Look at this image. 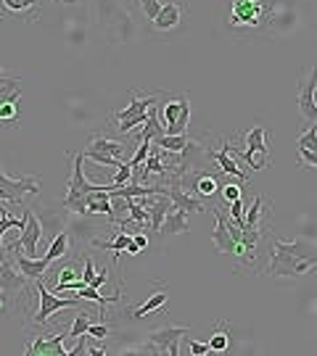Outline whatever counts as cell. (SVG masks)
Instances as JSON below:
<instances>
[{
  "instance_id": "obj_25",
  "label": "cell",
  "mask_w": 317,
  "mask_h": 356,
  "mask_svg": "<svg viewBox=\"0 0 317 356\" xmlns=\"http://www.w3.org/2000/svg\"><path fill=\"white\" fill-rule=\"evenodd\" d=\"M143 138H148V140H156V138H162L164 135V124L159 122V106H151L148 108V116H146V127L140 132Z\"/></svg>"
},
{
  "instance_id": "obj_43",
  "label": "cell",
  "mask_w": 317,
  "mask_h": 356,
  "mask_svg": "<svg viewBox=\"0 0 317 356\" xmlns=\"http://www.w3.org/2000/svg\"><path fill=\"white\" fill-rule=\"evenodd\" d=\"M106 282H109V269L103 267L101 272H95V277H93L90 285H93V288H101V285H106Z\"/></svg>"
},
{
  "instance_id": "obj_33",
  "label": "cell",
  "mask_w": 317,
  "mask_h": 356,
  "mask_svg": "<svg viewBox=\"0 0 317 356\" xmlns=\"http://www.w3.org/2000/svg\"><path fill=\"white\" fill-rule=\"evenodd\" d=\"M296 145H299V151H315L317 153V127L307 129L304 135L299 138V143H296Z\"/></svg>"
},
{
  "instance_id": "obj_22",
  "label": "cell",
  "mask_w": 317,
  "mask_h": 356,
  "mask_svg": "<svg viewBox=\"0 0 317 356\" xmlns=\"http://www.w3.org/2000/svg\"><path fill=\"white\" fill-rule=\"evenodd\" d=\"M24 225H26L24 214H22V219H16V216L6 209V206L0 204V259L6 256V251H3V235H6V229L13 227V229H19V232H22V229H24Z\"/></svg>"
},
{
  "instance_id": "obj_7",
  "label": "cell",
  "mask_w": 317,
  "mask_h": 356,
  "mask_svg": "<svg viewBox=\"0 0 317 356\" xmlns=\"http://www.w3.org/2000/svg\"><path fill=\"white\" fill-rule=\"evenodd\" d=\"M188 327H178V325H159L148 332V343L153 346L156 354H169L178 356L180 354V341L188 335Z\"/></svg>"
},
{
  "instance_id": "obj_49",
  "label": "cell",
  "mask_w": 317,
  "mask_h": 356,
  "mask_svg": "<svg viewBox=\"0 0 317 356\" xmlns=\"http://www.w3.org/2000/svg\"><path fill=\"white\" fill-rule=\"evenodd\" d=\"M315 101H317V92H315ZM315 127H317V119H315Z\"/></svg>"
},
{
  "instance_id": "obj_10",
  "label": "cell",
  "mask_w": 317,
  "mask_h": 356,
  "mask_svg": "<svg viewBox=\"0 0 317 356\" xmlns=\"http://www.w3.org/2000/svg\"><path fill=\"white\" fill-rule=\"evenodd\" d=\"M82 161H85V156L82 151L75 156V166H72V177H69V185H66V195H72V198H79V195H88V193L98 191L103 185H95V182H90L85 177V169H82Z\"/></svg>"
},
{
  "instance_id": "obj_2",
  "label": "cell",
  "mask_w": 317,
  "mask_h": 356,
  "mask_svg": "<svg viewBox=\"0 0 317 356\" xmlns=\"http://www.w3.org/2000/svg\"><path fill=\"white\" fill-rule=\"evenodd\" d=\"M317 264V245L307 241L283 243L270 241V261L265 264V275L275 277V280H296L307 275L309 269Z\"/></svg>"
},
{
  "instance_id": "obj_24",
  "label": "cell",
  "mask_w": 317,
  "mask_h": 356,
  "mask_svg": "<svg viewBox=\"0 0 317 356\" xmlns=\"http://www.w3.org/2000/svg\"><path fill=\"white\" fill-rule=\"evenodd\" d=\"M151 145L164 148V151H169V153H183L185 148H188V132H185V135H167L164 132V135H162V138H156Z\"/></svg>"
},
{
  "instance_id": "obj_30",
  "label": "cell",
  "mask_w": 317,
  "mask_h": 356,
  "mask_svg": "<svg viewBox=\"0 0 317 356\" xmlns=\"http://www.w3.org/2000/svg\"><path fill=\"white\" fill-rule=\"evenodd\" d=\"M193 193H196V195H201V198L215 195V193H217V179L212 177V175H201V177L196 179V185H193Z\"/></svg>"
},
{
  "instance_id": "obj_46",
  "label": "cell",
  "mask_w": 317,
  "mask_h": 356,
  "mask_svg": "<svg viewBox=\"0 0 317 356\" xmlns=\"http://www.w3.org/2000/svg\"><path fill=\"white\" fill-rule=\"evenodd\" d=\"M53 3H61V6H77V3H82V0H53Z\"/></svg>"
},
{
  "instance_id": "obj_17",
  "label": "cell",
  "mask_w": 317,
  "mask_h": 356,
  "mask_svg": "<svg viewBox=\"0 0 317 356\" xmlns=\"http://www.w3.org/2000/svg\"><path fill=\"white\" fill-rule=\"evenodd\" d=\"M3 8H6V13L19 16L26 24L40 19V0H3Z\"/></svg>"
},
{
  "instance_id": "obj_38",
  "label": "cell",
  "mask_w": 317,
  "mask_h": 356,
  "mask_svg": "<svg viewBox=\"0 0 317 356\" xmlns=\"http://www.w3.org/2000/svg\"><path fill=\"white\" fill-rule=\"evenodd\" d=\"M79 275H82V272H77L75 267H61L59 269V282H56V285H63V282H72V280H82Z\"/></svg>"
},
{
  "instance_id": "obj_27",
  "label": "cell",
  "mask_w": 317,
  "mask_h": 356,
  "mask_svg": "<svg viewBox=\"0 0 317 356\" xmlns=\"http://www.w3.org/2000/svg\"><path fill=\"white\" fill-rule=\"evenodd\" d=\"M167 298H169V296H167V291H156L151 298L146 301V304L132 312V319H143L146 314H151V312H156V309H162V306L167 304Z\"/></svg>"
},
{
  "instance_id": "obj_36",
  "label": "cell",
  "mask_w": 317,
  "mask_h": 356,
  "mask_svg": "<svg viewBox=\"0 0 317 356\" xmlns=\"http://www.w3.org/2000/svg\"><path fill=\"white\" fill-rule=\"evenodd\" d=\"M243 216H246V206H243V201L238 198V201H233V204H230V222H235V225L243 229V225H246V222H243Z\"/></svg>"
},
{
  "instance_id": "obj_23",
  "label": "cell",
  "mask_w": 317,
  "mask_h": 356,
  "mask_svg": "<svg viewBox=\"0 0 317 356\" xmlns=\"http://www.w3.org/2000/svg\"><path fill=\"white\" fill-rule=\"evenodd\" d=\"M69 245H72V229H61L56 238H53L51 248H48V254H45V259L48 261H56V259H61L66 251H69Z\"/></svg>"
},
{
  "instance_id": "obj_41",
  "label": "cell",
  "mask_w": 317,
  "mask_h": 356,
  "mask_svg": "<svg viewBox=\"0 0 317 356\" xmlns=\"http://www.w3.org/2000/svg\"><path fill=\"white\" fill-rule=\"evenodd\" d=\"M79 277H82V282H85V285H90V282H93V277H95V267H93V259H85V269H82V275H79Z\"/></svg>"
},
{
  "instance_id": "obj_47",
  "label": "cell",
  "mask_w": 317,
  "mask_h": 356,
  "mask_svg": "<svg viewBox=\"0 0 317 356\" xmlns=\"http://www.w3.org/2000/svg\"><path fill=\"white\" fill-rule=\"evenodd\" d=\"M127 6H132V8H135V6H140V0H127Z\"/></svg>"
},
{
  "instance_id": "obj_13",
  "label": "cell",
  "mask_w": 317,
  "mask_h": 356,
  "mask_svg": "<svg viewBox=\"0 0 317 356\" xmlns=\"http://www.w3.org/2000/svg\"><path fill=\"white\" fill-rule=\"evenodd\" d=\"M167 195H169L172 206H178V209L188 211V214H203V211H206L201 201H199L196 195H190L180 182H169V185H167Z\"/></svg>"
},
{
  "instance_id": "obj_16",
  "label": "cell",
  "mask_w": 317,
  "mask_h": 356,
  "mask_svg": "<svg viewBox=\"0 0 317 356\" xmlns=\"http://www.w3.org/2000/svg\"><path fill=\"white\" fill-rule=\"evenodd\" d=\"M190 229V222H188V211H183L178 206H172L169 211H167L164 222H162V229H159V235H185Z\"/></svg>"
},
{
  "instance_id": "obj_44",
  "label": "cell",
  "mask_w": 317,
  "mask_h": 356,
  "mask_svg": "<svg viewBox=\"0 0 317 356\" xmlns=\"http://www.w3.org/2000/svg\"><path fill=\"white\" fill-rule=\"evenodd\" d=\"M148 241H151V238H148L146 232H135V235H132V243L138 245L140 251H143V248H148Z\"/></svg>"
},
{
  "instance_id": "obj_34",
  "label": "cell",
  "mask_w": 317,
  "mask_h": 356,
  "mask_svg": "<svg viewBox=\"0 0 317 356\" xmlns=\"http://www.w3.org/2000/svg\"><path fill=\"white\" fill-rule=\"evenodd\" d=\"M130 179H132V166H130V164H119V166H116L114 179H111V188H122V185H127Z\"/></svg>"
},
{
  "instance_id": "obj_20",
  "label": "cell",
  "mask_w": 317,
  "mask_h": 356,
  "mask_svg": "<svg viewBox=\"0 0 317 356\" xmlns=\"http://www.w3.org/2000/svg\"><path fill=\"white\" fill-rule=\"evenodd\" d=\"M243 227H259V225H265L267 222V206H265V198L262 195H254L252 206L246 209V216H243Z\"/></svg>"
},
{
  "instance_id": "obj_3",
  "label": "cell",
  "mask_w": 317,
  "mask_h": 356,
  "mask_svg": "<svg viewBox=\"0 0 317 356\" xmlns=\"http://www.w3.org/2000/svg\"><path fill=\"white\" fill-rule=\"evenodd\" d=\"M243 151H238L233 143L228 140V153L235 156V159H243L252 169H265L267 161H270V148H267V129L265 127H254L252 132H246L243 138Z\"/></svg>"
},
{
  "instance_id": "obj_11",
  "label": "cell",
  "mask_w": 317,
  "mask_h": 356,
  "mask_svg": "<svg viewBox=\"0 0 317 356\" xmlns=\"http://www.w3.org/2000/svg\"><path fill=\"white\" fill-rule=\"evenodd\" d=\"M24 219L26 225L22 229V235H19V243H22V248H24L26 256H38V241L42 238V225L38 222V216L32 214V209H24Z\"/></svg>"
},
{
  "instance_id": "obj_26",
  "label": "cell",
  "mask_w": 317,
  "mask_h": 356,
  "mask_svg": "<svg viewBox=\"0 0 317 356\" xmlns=\"http://www.w3.org/2000/svg\"><path fill=\"white\" fill-rule=\"evenodd\" d=\"M130 232H116V238H111V241H93V245L95 248H101V251H114V254H122V251H127V245H130Z\"/></svg>"
},
{
  "instance_id": "obj_37",
  "label": "cell",
  "mask_w": 317,
  "mask_h": 356,
  "mask_svg": "<svg viewBox=\"0 0 317 356\" xmlns=\"http://www.w3.org/2000/svg\"><path fill=\"white\" fill-rule=\"evenodd\" d=\"M88 335H93L95 341H106L109 335H111V327L106 325V322H90L88 327Z\"/></svg>"
},
{
  "instance_id": "obj_4",
  "label": "cell",
  "mask_w": 317,
  "mask_h": 356,
  "mask_svg": "<svg viewBox=\"0 0 317 356\" xmlns=\"http://www.w3.org/2000/svg\"><path fill=\"white\" fill-rule=\"evenodd\" d=\"M35 288H38V312L35 314H29V322H35V325H42V330L48 327V317H53L56 312H61V309H69V306H77L82 298L75 296V298H59V293H53L45 288V277H40L35 280Z\"/></svg>"
},
{
  "instance_id": "obj_42",
  "label": "cell",
  "mask_w": 317,
  "mask_h": 356,
  "mask_svg": "<svg viewBox=\"0 0 317 356\" xmlns=\"http://www.w3.org/2000/svg\"><path fill=\"white\" fill-rule=\"evenodd\" d=\"M299 164H302V166H315V169H317V153L315 151H299Z\"/></svg>"
},
{
  "instance_id": "obj_21",
  "label": "cell",
  "mask_w": 317,
  "mask_h": 356,
  "mask_svg": "<svg viewBox=\"0 0 317 356\" xmlns=\"http://www.w3.org/2000/svg\"><path fill=\"white\" fill-rule=\"evenodd\" d=\"M88 151L109 153V156H116V159H122V153H125V145H122L119 140H111V138H106V135H93V140H90Z\"/></svg>"
},
{
  "instance_id": "obj_28",
  "label": "cell",
  "mask_w": 317,
  "mask_h": 356,
  "mask_svg": "<svg viewBox=\"0 0 317 356\" xmlns=\"http://www.w3.org/2000/svg\"><path fill=\"white\" fill-rule=\"evenodd\" d=\"M206 343H209V351H215V354H222V351H228V346H230L228 325H219V327L212 332V338H209Z\"/></svg>"
},
{
  "instance_id": "obj_45",
  "label": "cell",
  "mask_w": 317,
  "mask_h": 356,
  "mask_svg": "<svg viewBox=\"0 0 317 356\" xmlns=\"http://www.w3.org/2000/svg\"><path fill=\"white\" fill-rule=\"evenodd\" d=\"M0 314H13L11 309V301H8V296L0 291Z\"/></svg>"
},
{
  "instance_id": "obj_32",
  "label": "cell",
  "mask_w": 317,
  "mask_h": 356,
  "mask_svg": "<svg viewBox=\"0 0 317 356\" xmlns=\"http://www.w3.org/2000/svg\"><path fill=\"white\" fill-rule=\"evenodd\" d=\"M148 151H151V140L140 135V145H138V151H135V156H132V159H130L127 164L132 166V169H135V166H140V164H146V159H148Z\"/></svg>"
},
{
  "instance_id": "obj_18",
  "label": "cell",
  "mask_w": 317,
  "mask_h": 356,
  "mask_svg": "<svg viewBox=\"0 0 317 356\" xmlns=\"http://www.w3.org/2000/svg\"><path fill=\"white\" fill-rule=\"evenodd\" d=\"M63 335H42L35 343L26 346V354H56V356H66V348H63Z\"/></svg>"
},
{
  "instance_id": "obj_31",
  "label": "cell",
  "mask_w": 317,
  "mask_h": 356,
  "mask_svg": "<svg viewBox=\"0 0 317 356\" xmlns=\"http://www.w3.org/2000/svg\"><path fill=\"white\" fill-rule=\"evenodd\" d=\"M82 156H85V159H90V161H95L98 166H114V169H116V166L122 164L116 156H109V153H98V151H88V148L82 151Z\"/></svg>"
},
{
  "instance_id": "obj_14",
  "label": "cell",
  "mask_w": 317,
  "mask_h": 356,
  "mask_svg": "<svg viewBox=\"0 0 317 356\" xmlns=\"http://www.w3.org/2000/svg\"><path fill=\"white\" fill-rule=\"evenodd\" d=\"M206 156H209V159L219 166V172H222V175H233V177H238L241 182H246V179H249V175H246L243 169H238L235 156H230V153H228V140H222L219 151H206Z\"/></svg>"
},
{
  "instance_id": "obj_15",
  "label": "cell",
  "mask_w": 317,
  "mask_h": 356,
  "mask_svg": "<svg viewBox=\"0 0 317 356\" xmlns=\"http://www.w3.org/2000/svg\"><path fill=\"white\" fill-rule=\"evenodd\" d=\"M11 254H13V264L19 267V272L26 275L32 282L40 280V277H45V272H48V267H51L48 259H32V256H26V254L22 256V254H16V251H11Z\"/></svg>"
},
{
  "instance_id": "obj_8",
  "label": "cell",
  "mask_w": 317,
  "mask_h": 356,
  "mask_svg": "<svg viewBox=\"0 0 317 356\" xmlns=\"http://www.w3.org/2000/svg\"><path fill=\"white\" fill-rule=\"evenodd\" d=\"M315 92H317V64L312 66V72L299 82V111L304 116L307 122H315L317 119V101H315Z\"/></svg>"
},
{
  "instance_id": "obj_35",
  "label": "cell",
  "mask_w": 317,
  "mask_h": 356,
  "mask_svg": "<svg viewBox=\"0 0 317 356\" xmlns=\"http://www.w3.org/2000/svg\"><path fill=\"white\" fill-rule=\"evenodd\" d=\"M162 0H140V8H143V13H146V19L148 22H153L156 16H159V11H162Z\"/></svg>"
},
{
  "instance_id": "obj_9",
  "label": "cell",
  "mask_w": 317,
  "mask_h": 356,
  "mask_svg": "<svg viewBox=\"0 0 317 356\" xmlns=\"http://www.w3.org/2000/svg\"><path fill=\"white\" fill-rule=\"evenodd\" d=\"M156 101H159V92H151V95H138L135 90H130V103H127V108L116 111L114 119L116 122H125V119H143V116L148 114V108L156 106Z\"/></svg>"
},
{
  "instance_id": "obj_39",
  "label": "cell",
  "mask_w": 317,
  "mask_h": 356,
  "mask_svg": "<svg viewBox=\"0 0 317 356\" xmlns=\"http://www.w3.org/2000/svg\"><path fill=\"white\" fill-rule=\"evenodd\" d=\"M185 341H188V354H193V356H206V354H209V343H199V341H190L188 335H185Z\"/></svg>"
},
{
  "instance_id": "obj_12",
  "label": "cell",
  "mask_w": 317,
  "mask_h": 356,
  "mask_svg": "<svg viewBox=\"0 0 317 356\" xmlns=\"http://www.w3.org/2000/svg\"><path fill=\"white\" fill-rule=\"evenodd\" d=\"M212 216H215V232H212V243H215V248L219 254L225 256H233L235 251V241H233V235H230V227H228V219L222 216V209H212Z\"/></svg>"
},
{
  "instance_id": "obj_48",
  "label": "cell",
  "mask_w": 317,
  "mask_h": 356,
  "mask_svg": "<svg viewBox=\"0 0 317 356\" xmlns=\"http://www.w3.org/2000/svg\"><path fill=\"white\" fill-rule=\"evenodd\" d=\"M3 79H6V74H3V64H0V82H3Z\"/></svg>"
},
{
  "instance_id": "obj_5",
  "label": "cell",
  "mask_w": 317,
  "mask_h": 356,
  "mask_svg": "<svg viewBox=\"0 0 317 356\" xmlns=\"http://www.w3.org/2000/svg\"><path fill=\"white\" fill-rule=\"evenodd\" d=\"M40 195V182L38 177H8L3 175L0 177V201L6 204H22L24 206L29 198H38Z\"/></svg>"
},
{
  "instance_id": "obj_6",
  "label": "cell",
  "mask_w": 317,
  "mask_h": 356,
  "mask_svg": "<svg viewBox=\"0 0 317 356\" xmlns=\"http://www.w3.org/2000/svg\"><path fill=\"white\" fill-rule=\"evenodd\" d=\"M162 111V124H164L167 135H185L190 122V101L188 95H178L175 101H167L159 106Z\"/></svg>"
},
{
  "instance_id": "obj_19",
  "label": "cell",
  "mask_w": 317,
  "mask_h": 356,
  "mask_svg": "<svg viewBox=\"0 0 317 356\" xmlns=\"http://www.w3.org/2000/svg\"><path fill=\"white\" fill-rule=\"evenodd\" d=\"M180 16H183V8L178 3H167V6H162L159 16L153 19V29L156 32H169V29H175L180 24Z\"/></svg>"
},
{
  "instance_id": "obj_1",
  "label": "cell",
  "mask_w": 317,
  "mask_h": 356,
  "mask_svg": "<svg viewBox=\"0 0 317 356\" xmlns=\"http://www.w3.org/2000/svg\"><path fill=\"white\" fill-rule=\"evenodd\" d=\"M278 0H228L222 8V29L233 40L262 38L275 22Z\"/></svg>"
},
{
  "instance_id": "obj_40",
  "label": "cell",
  "mask_w": 317,
  "mask_h": 356,
  "mask_svg": "<svg viewBox=\"0 0 317 356\" xmlns=\"http://www.w3.org/2000/svg\"><path fill=\"white\" fill-rule=\"evenodd\" d=\"M222 195H225V201H228V204L238 201V198H241V185H233V182H230V185L222 188Z\"/></svg>"
},
{
  "instance_id": "obj_29",
  "label": "cell",
  "mask_w": 317,
  "mask_h": 356,
  "mask_svg": "<svg viewBox=\"0 0 317 356\" xmlns=\"http://www.w3.org/2000/svg\"><path fill=\"white\" fill-rule=\"evenodd\" d=\"M95 319L98 317H95V314H90V312H79V314L75 317V325H72L69 332H66V338H69V341H77L82 332H88L90 322H95Z\"/></svg>"
}]
</instances>
